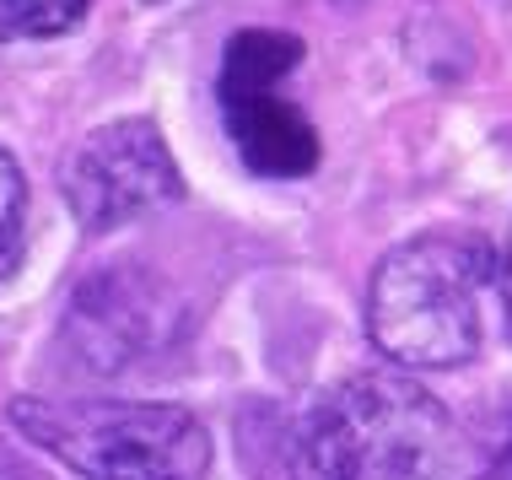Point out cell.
Wrapping results in <instances>:
<instances>
[{"instance_id":"obj_1","label":"cell","mask_w":512,"mask_h":480,"mask_svg":"<svg viewBox=\"0 0 512 480\" xmlns=\"http://www.w3.org/2000/svg\"><path fill=\"white\" fill-rule=\"evenodd\" d=\"M453 421L426 383L356 373L302 410L292 459L302 480H442Z\"/></svg>"},{"instance_id":"obj_2","label":"cell","mask_w":512,"mask_h":480,"mask_svg":"<svg viewBox=\"0 0 512 480\" xmlns=\"http://www.w3.org/2000/svg\"><path fill=\"white\" fill-rule=\"evenodd\" d=\"M496 254L464 232H421L378 259L367 286V335L399 367H459L486 335Z\"/></svg>"},{"instance_id":"obj_3","label":"cell","mask_w":512,"mask_h":480,"mask_svg":"<svg viewBox=\"0 0 512 480\" xmlns=\"http://www.w3.org/2000/svg\"><path fill=\"white\" fill-rule=\"evenodd\" d=\"M11 427L27 443L54 454L81 480H205L211 475V432L184 405L135 400H17Z\"/></svg>"},{"instance_id":"obj_4","label":"cell","mask_w":512,"mask_h":480,"mask_svg":"<svg viewBox=\"0 0 512 480\" xmlns=\"http://www.w3.org/2000/svg\"><path fill=\"white\" fill-rule=\"evenodd\" d=\"M297 60H302V38L270 33V27H248L221 54L216 103L238 157L259 178H302L318 168V130L281 92V81L297 71Z\"/></svg>"},{"instance_id":"obj_5","label":"cell","mask_w":512,"mask_h":480,"mask_svg":"<svg viewBox=\"0 0 512 480\" xmlns=\"http://www.w3.org/2000/svg\"><path fill=\"white\" fill-rule=\"evenodd\" d=\"M65 205L87 232H114L184 195V173L151 119L98 125L65 157Z\"/></svg>"},{"instance_id":"obj_6","label":"cell","mask_w":512,"mask_h":480,"mask_svg":"<svg viewBox=\"0 0 512 480\" xmlns=\"http://www.w3.org/2000/svg\"><path fill=\"white\" fill-rule=\"evenodd\" d=\"M178 335V297L146 270L114 265L81 281L65 308V346L87 373H124Z\"/></svg>"},{"instance_id":"obj_7","label":"cell","mask_w":512,"mask_h":480,"mask_svg":"<svg viewBox=\"0 0 512 480\" xmlns=\"http://www.w3.org/2000/svg\"><path fill=\"white\" fill-rule=\"evenodd\" d=\"M92 0H0V49L76 33Z\"/></svg>"},{"instance_id":"obj_8","label":"cell","mask_w":512,"mask_h":480,"mask_svg":"<svg viewBox=\"0 0 512 480\" xmlns=\"http://www.w3.org/2000/svg\"><path fill=\"white\" fill-rule=\"evenodd\" d=\"M22 249H27V178L17 157L0 146V281L22 265Z\"/></svg>"},{"instance_id":"obj_9","label":"cell","mask_w":512,"mask_h":480,"mask_svg":"<svg viewBox=\"0 0 512 480\" xmlns=\"http://www.w3.org/2000/svg\"><path fill=\"white\" fill-rule=\"evenodd\" d=\"M496 297H502V313H507V335H512V238H507V254L496 259Z\"/></svg>"},{"instance_id":"obj_10","label":"cell","mask_w":512,"mask_h":480,"mask_svg":"<svg viewBox=\"0 0 512 480\" xmlns=\"http://www.w3.org/2000/svg\"><path fill=\"white\" fill-rule=\"evenodd\" d=\"M475 480H512V427H507V437H502V448L491 454V464L480 470Z\"/></svg>"}]
</instances>
